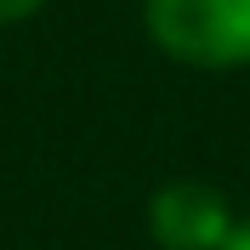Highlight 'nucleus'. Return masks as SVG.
Instances as JSON below:
<instances>
[{
    "mask_svg": "<svg viewBox=\"0 0 250 250\" xmlns=\"http://www.w3.org/2000/svg\"><path fill=\"white\" fill-rule=\"evenodd\" d=\"M148 34L188 68L250 62V0H148Z\"/></svg>",
    "mask_w": 250,
    "mask_h": 250,
    "instance_id": "f257e3e1",
    "label": "nucleus"
},
{
    "mask_svg": "<svg viewBox=\"0 0 250 250\" xmlns=\"http://www.w3.org/2000/svg\"><path fill=\"white\" fill-rule=\"evenodd\" d=\"M233 205L210 182H165L148 199V228L159 250H222L233 233Z\"/></svg>",
    "mask_w": 250,
    "mask_h": 250,
    "instance_id": "f03ea898",
    "label": "nucleus"
},
{
    "mask_svg": "<svg viewBox=\"0 0 250 250\" xmlns=\"http://www.w3.org/2000/svg\"><path fill=\"white\" fill-rule=\"evenodd\" d=\"M46 6V0H0V23H23V17H34Z\"/></svg>",
    "mask_w": 250,
    "mask_h": 250,
    "instance_id": "7ed1b4c3",
    "label": "nucleus"
},
{
    "mask_svg": "<svg viewBox=\"0 0 250 250\" xmlns=\"http://www.w3.org/2000/svg\"><path fill=\"white\" fill-rule=\"evenodd\" d=\"M222 250H250V216L233 222V233H228V245H222Z\"/></svg>",
    "mask_w": 250,
    "mask_h": 250,
    "instance_id": "20e7f679",
    "label": "nucleus"
}]
</instances>
